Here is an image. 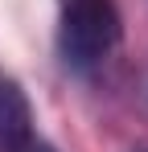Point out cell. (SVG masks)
<instances>
[{"label": "cell", "mask_w": 148, "mask_h": 152, "mask_svg": "<svg viewBox=\"0 0 148 152\" xmlns=\"http://www.w3.org/2000/svg\"><path fill=\"white\" fill-rule=\"evenodd\" d=\"M58 50L74 70H91L119 45V8L115 0H58Z\"/></svg>", "instance_id": "1"}, {"label": "cell", "mask_w": 148, "mask_h": 152, "mask_svg": "<svg viewBox=\"0 0 148 152\" xmlns=\"http://www.w3.org/2000/svg\"><path fill=\"white\" fill-rule=\"evenodd\" d=\"M33 144V111L17 82L0 78V152H25Z\"/></svg>", "instance_id": "2"}]
</instances>
